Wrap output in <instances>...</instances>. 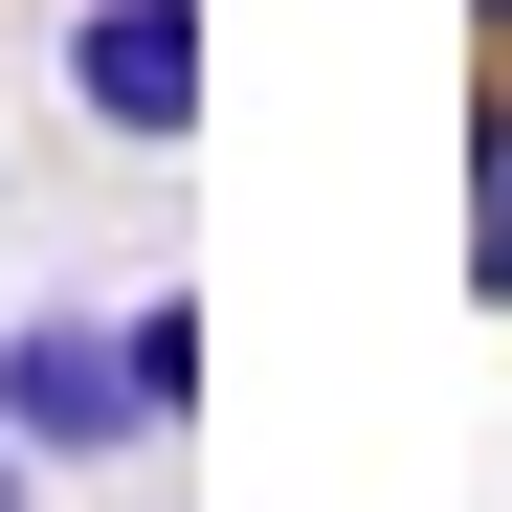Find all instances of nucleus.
I'll list each match as a JSON object with an SVG mask.
<instances>
[{"label":"nucleus","mask_w":512,"mask_h":512,"mask_svg":"<svg viewBox=\"0 0 512 512\" xmlns=\"http://www.w3.org/2000/svg\"><path fill=\"white\" fill-rule=\"evenodd\" d=\"M0 446H67V468H90V446H156L134 334L112 312H23V334H0Z\"/></svg>","instance_id":"nucleus-1"},{"label":"nucleus","mask_w":512,"mask_h":512,"mask_svg":"<svg viewBox=\"0 0 512 512\" xmlns=\"http://www.w3.org/2000/svg\"><path fill=\"white\" fill-rule=\"evenodd\" d=\"M67 112L134 134V156H179L201 134V0H90L67 23Z\"/></svg>","instance_id":"nucleus-2"},{"label":"nucleus","mask_w":512,"mask_h":512,"mask_svg":"<svg viewBox=\"0 0 512 512\" xmlns=\"http://www.w3.org/2000/svg\"><path fill=\"white\" fill-rule=\"evenodd\" d=\"M468 290H490V312H512V90H490V112H468Z\"/></svg>","instance_id":"nucleus-3"},{"label":"nucleus","mask_w":512,"mask_h":512,"mask_svg":"<svg viewBox=\"0 0 512 512\" xmlns=\"http://www.w3.org/2000/svg\"><path fill=\"white\" fill-rule=\"evenodd\" d=\"M134 401H156V423L201 401V312H179V290H134Z\"/></svg>","instance_id":"nucleus-4"},{"label":"nucleus","mask_w":512,"mask_h":512,"mask_svg":"<svg viewBox=\"0 0 512 512\" xmlns=\"http://www.w3.org/2000/svg\"><path fill=\"white\" fill-rule=\"evenodd\" d=\"M0 512H23V446H0Z\"/></svg>","instance_id":"nucleus-5"},{"label":"nucleus","mask_w":512,"mask_h":512,"mask_svg":"<svg viewBox=\"0 0 512 512\" xmlns=\"http://www.w3.org/2000/svg\"><path fill=\"white\" fill-rule=\"evenodd\" d=\"M490 45H512V0H490Z\"/></svg>","instance_id":"nucleus-6"}]
</instances>
